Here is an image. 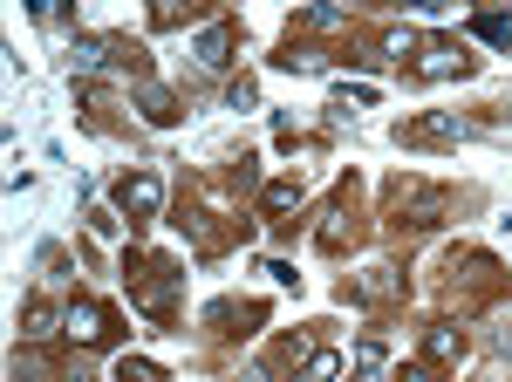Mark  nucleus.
Returning a JSON list of instances; mask_svg holds the SVG:
<instances>
[{"instance_id":"obj_1","label":"nucleus","mask_w":512,"mask_h":382,"mask_svg":"<svg viewBox=\"0 0 512 382\" xmlns=\"http://www.w3.org/2000/svg\"><path fill=\"white\" fill-rule=\"evenodd\" d=\"M390 205H396V226L431 232V226H444V212H451V191L444 185H417V178H396Z\"/></svg>"},{"instance_id":"obj_2","label":"nucleus","mask_w":512,"mask_h":382,"mask_svg":"<svg viewBox=\"0 0 512 382\" xmlns=\"http://www.w3.org/2000/svg\"><path fill=\"white\" fill-rule=\"evenodd\" d=\"M62 335H69V342H82V348H110V342L123 335V314L82 294V301H69V321H62Z\"/></svg>"},{"instance_id":"obj_3","label":"nucleus","mask_w":512,"mask_h":382,"mask_svg":"<svg viewBox=\"0 0 512 382\" xmlns=\"http://www.w3.org/2000/svg\"><path fill=\"white\" fill-rule=\"evenodd\" d=\"M164 205V178L158 171H123L117 178V212H130V219H158Z\"/></svg>"},{"instance_id":"obj_4","label":"nucleus","mask_w":512,"mask_h":382,"mask_svg":"<svg viewBox=\"0 0 512 382\" xmlns=\"http://www.w3.org/2000/svg\"><path fill=\"white\" fill-rule=\"evenodd\" d=\"M472 355V335L458 328V321H437V328H424V362L431 369H458Z\"/></svg>"},{"instance_id":"obj_5","label":"nucleus","mask_w":512,"mask_h":382,"mask_svg":"<svg viewBox=\"0 0 512 382\" xmlns=\"http://www.w3.org/2000/svg\"><path fill=\"white\" fill-rule=\"evenodd\" d=\"M185 273H171V260H151V280H137V307L151 314V321H171V287H178Z\"/></svg>"},{"instance_id":"obj_6","label":"nucleus","mask_w":512,"mask_h":382,"mask_svg":"<svg viewBox=\"0 0 512 382\" xmlns=\"http://www.w3.org/2000/svg\"><path fill=\"white\" fill-rule=\"evenodd\" d=\"M233 48H239V28H233V21H212V28H198V41H192L198 69H233Z\"/></svg>"},{"instance_id":"obj_7","label":"nucleus","mask_w":512,"mask_h":382,"mask_svg":"<svg viewBox=\"0 0 512 382\" xmlns=\"http://www.w3.org/2000/svg\"><path fill=\"white\" fill-rule=\"evenodd\" d=\"M417 76H424V82L472 76V55H465V41H431V48H424V62H417Z\"/></svg>"},{"instance_id":"obj_8","label":"nucleus","mask_w":512,"mask_h":382,"mask_svg":"<svg viewBox=\"0 0 512 382\" xmlns=\"http://www.w3.org/2000/svg\"><path fill=\"white\" fill-rule=\"evenodd\" d=\"M390 294H403V280H396V267H369V273H355L349 287H342V301H355V307H369V301H390Z\"/></svg>"},{"instance_id":"obj_9","label":"nucleus","mask_w":512,"mask_h":382,"mask_svg":"<svg viewBox=\"0 0 512 382\" xmlns=\"http://www.w3.org/2000/svg\"><path fill=\"white\" fill-rule=\"evenodd\" d=\"M396 137H403V144H458V137H465V123H458L451 110H437V116H417V123H403Z\"/></svg>"},{"instance_id":"obj_10","label":"nucleus","mask_w":512,"mask_h":382,"mask_svg":"<svg viewBox=\"0 0 512 382\" xmlns=\"http://www.w3.org/2000/svg\"><path fill=\"white\" fill-rule=\"evenodd\" d=\"M349 191L355 185H342L335 198H328V212H321V232H315L321 253H342V239H349Z\"/></svg>"},{"instance_id":"obj_11","label":"nucleus","mask_w":512,"mask_h":382,"mask_svg":"<svg viewBox=\"0 0 512 382\" xmlns=\"http://www.w3.org/2000/svg\"><path fill=\"white\" fill-rule=\"evenodd\" d=\"M383 362H390V342H383V335H362V348H355V376H349V382H383Z\"/></svg>"},{"instance_id":"obj_12","label":"nucleus","mask_w":512,"mask_h":382,"mask_svg":"<svg viewBox=\"0 0 512 382\" xmlns=\"http://www.w3.org/2000/svg\"><path fill=\"white\" fill-rule=\"evenodd\" d=\"M137 110L151 116V123H178V96L164 82H137Z\"/></svg>"},{"instance_id":"obj_13","label":"nucleus","mask_w":512,"mask_h":382,"mask_svg":"<svg viewBox=\"0 0 512 382\" xmlns=\"http://www.w3.org/2000/svg\"><path fill=\"white\" fill-rule=\"evenodd\" d=\"M301 198H308V185H301V171H294V178H274V185L260 191V205H267L274 219H287V212H294Z\"/></svg>"},{"instance_id":"obj_14","label":"nucleus","mask_w":512,"mask_h":382,"mask_svg":"<svg viewBox=\"0 0 512 382\" xmlns=\"http://www.w3.org/2000/svg\"><path fill=\"white\" fill-rule=\"evenodd\" d=\"M62 321H69V314H55L48 301H28V307H21V335H28V342H48Z\"/></svg>"},{"instance_id":"obj_15","label":"nucleus","mask_w":512,"mask_h":382,"mask_svg":"<svg viewBox=\"0 0 512 382\" xmlns=\"http://www.w3.org/2000/svg\"><path fill=\"white\" fill-rule=\"evenodd\" d=\"M274 69H287V76H315V69H328V55H315L308 41H287L274 55Z\"/></svg>"},{"instance_id":"obj_16","label":"nucleus","mask_w":512,"mask_h":382,"mask_svg":"<svg viewBox=\"0 0 512 382\" xmlns=\"http://www.w3.org/2000/svg\"><path fill=\"white\" fill-rule=\"evenodd\" d=\"M294 28H308V35H335V28H349V14H342V7H301Z\"/></svg>"},{"instance_id":"obj_17","label":"nucleus","mask_w":512,"mask_h":382,"mask_svg":"<svg viewBox=\"0 0 512 382\" xmlns=\"http://www.w3.org/2000/svg\"><path fill=\"white\" fill-rule=\"evenodd\" d=\"M472 35L492 48H512V14H472Z\"/></svg>"},{"instance_id":"obj_18","label":"nucleus","mask_w":512,"mask_h":382,"mask_svg":"<svg viewBox=\"0 0 512 382\" xmlns=\"http://www.w3.org/2000/svg\"><path fill=\"white\" fill-rule=\"evenodd\" d=\"M335 369H342V355H335V348H315V355H308V369H301L294 382H335Z\"/></svg>"},{"instance_id":"obj_19","label":"nucleus","mask_w":512,"mask_h":382,"mask_svg":"<svg viewBox=\"0 0 512 382\" xmlns=\"http://www.w3.org/2000/svg\"><path fill=\"white\" fill-rule=\"evenodd\" d=\"M117 382H171V376H164L158 362H144V355H123V362H117Z\"/></svg>"},{"instance_id":"obj_20","label":"nucleus","mask_w":512,"mask_h":382,"mask_svg":"<svg viewBox=\"0 0 512 382\" xmlns=\"http://www.w3.org/2000/svg\"><path fill=\"white\" fill-rule=\"evenodd\" d=\"M253 96H260V89H253V76H239L233 89H226V110H253Z\"/></svg>"},{"instance_id":"obj_21","label":"nucleus","mask_w":512,"mask_h":382,"mask_svg":"<svg viewBox=\"0 0 512 382\" xmlns=\"http://www.w3.org/2000/svg\"><path fill=\"white\" fill-rule=\"evenodd\" d=\"M383 48H390L396 62H403V55H417V48H424V41H417V28H396V35L383 41Z\"/></svg>"},{"instance_id":"obj_22","label":"nucleus","mask_w":512,"mask_h":382,"mask_svg":"<svg viewBox=\"0 0 512 382\" xmlns=\"http://www.w3.org/2000/svg\"><path fill=\"white\" fill-rule=\"evenodd\" d=\"M396 382H437V369H431V362H403V369H396Z\"/></svg>"},{"instance_id":"obj_23","label":"nucleus","mask_w":512,"mask_h":382,"mask_svg":"<svg viewBox=\"0 0 512 382\" xmlns=\"http://www.w3.org/2000/svg\"><path fill=\"white\" fill-rule=\"evenodd\" d=\"M89 232L96 239H117V212H89Z\"/></svg>"},{"instance_id":"obj_24","label":"nucleus","mask_w":512,"mask_h":382,"mask_svg":"<svg viewBox=\"0 0 512 382\" xmlns=\"http://www.w3.org/2000/svg\"><path fill=\"white\" fill-rule=\"evenodd\" d=\"M260 273H274V280H280V287H301V273H294V267H287V260H267V267H260Z\"/></svg>"},{"instance_id":"obj_25","label":"nucleus","mask_w":512,"mask_h":382,"mask_svg":"<svg viewBox=\"0 0 512 382\" xmlns=\"http://www.w3.org/2000/svg\"><path fill=\"white\" fill-rule=\"evenodd\" d=\"M239 382H274V376H267V369H246V376H239Z\"/></svg>"}]
</instances>
